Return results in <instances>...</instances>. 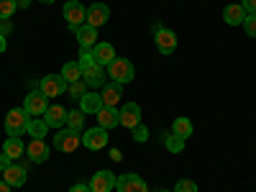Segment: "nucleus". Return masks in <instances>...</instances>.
I'll list each match as a JSON object with an SVG mask.
<instances>
[{"label": "nucleus", "instance_id": "b1692460", "mask_svg": "<svg viewBox=\"0 0 256 192\" xmlns=\"http://www.w3.org/2000/svg\"><path fill=\"white\" fill-rule=\"evenodd\" d=\"M62 77H64V82L67 84H72V82H77V80H82V70H80V64L77 62H67L62 67V72H59Z\"/></svg>", "mask_w": 256, "mask_h": 192}, {"label": "nucleus", "instance_id": "4c0bfd02", "mask_svg": "<svg viewBox=\"0 0 256 192\" xmlns=\"http://www.w3.org/2000/svg\"><path fill=\"white\" fill-rule=\"evenodd\" d=\"M8 49V41H6V34H0V54Z\"/></svg>", "mask_w": 256, "mask_h": 192}, {"label": "nucleus", "instance_id": "412c9836", "mask_svg": "<svg viewBox=\"0 0 256 192\" xmlns=\"http://www.w3.org/2000/svg\"><path fill=\"white\" fill-rule=\"evenodd\" d=\"M98 123H100V128H105V131H110V128H116V126H120V113L116 110V108H105L98 113Z\"/></svg>", "mask_w": 256, "mask_h": 192}, {"label": "nucleus", "instance_id": "f03ea898", "mask_svg": "<svg viewBox=\"0 0 256 192\" xmlns=\"http://www.w3.org/2000/svg\"><path fill=\"white\" fill-rule=\"evenodd\" d=\"M105 72H108V77H110L113 82H118V84L134 82V74H136L134 64L128 62V59H120V56H116V59L108 64V67H105Z\"/></svg>", "mask_w": 256, "mask_h": 192}, {"label": "nucleus", "instance_id": "ea45409f", "mask_svg": "<svg viewBox=\"0 0 256 192\" xmlns=\"http://www.w3.org/2000/svg\"><path fill=\"white\" fill-rule=\"evenodd\" d=\"M110 156H113L116 162H120V152H118V148H113V152H110Z\"/></svg>", "mask_w": 256, "mask_h": 192}, {"label": "nucleus", "instance_id": "20e7f679", "mask_svg": "<svg viewBox=\"0 0 256 192\" xmlns=\"http://www.w3.org/2000/svg\"><path fill=\"white\" fill-rule=\"evenodd\" d=\"M62 13H64V20H67V26L72 31L80 28L84 20H88V10H84V6L80 3V0H70V3H64Z\"/></svg>", "mask_w": 256, "mask_h": 192}, {"label": "nucleus", "instance_id": "72a5a7b5", "mask_svg": "<svg viewBox=\"0 0 256 192\" xmlns=\"http://www.w3.org/2000/svg\"><path fill=\"white\" fill-rule=\"evenodd\" d=\"M174 192H198V184L192 182V180H180L177 187H174Z\"/></svg>", "mask_w": 256, "mask_h": 192}, {"label": "nucleus", "instance_id": "4468645a", "mask_svg": "<svg viewBox=\"0 0 256 192\" xmlns=\"http://www.w3.org/2000/svg\"><path fill=\"white\" fill-rule=\"evenodd\" d=\"M100 98H102V105L116 108V105L120 102V98H123V84H118V82H105Z\"/></svg>", "mask_w": 256, "mask_h": 192}, {"label": "nucleus", "instance_id": "473e14b6", "mask_svg": "<svg viewBox=\"0 0 256 192\" xmlns=\"http://www.w3.org/2000/svg\"><path fill=\"white\" fill-rule=\"evenodd\" d=\"M131 131H134V141H138V144H144V141L148 138V128H146L144 123H138L136 128H131Z\"/></svg>", "mask_w": 256, "mask_h": 192}, {"label": "nucleus", "instance_id": "a19ab883", "mask_svg": "<svg viewBox=\"0 0 256 192\" xmlns=\"http://www.w3.org/2000/svg\"><path fill=\"white\" fill-rule=\"evenodd\" d=\"M0 192H10V187H8V184H6L3 180H0Z\"/></svg>", "mask_w": 256, "mask_h": 192}, {"label": "nucleus", "instance_id": "58836bf2", "mask_svg": "<svg viewBox=\"0 0 256 192\" xmlns=\"http://www.w3.org/2000/svg\"><path fill=\"white\" fill-rule=\"evenodd\" d=\"M16 6H18V8H28L31 0H16Z\"/></svg>", "mask_w": 256, "mask_h": 192}, {"label": "nucleus", "instance_id": "7c9ffc66", "mask_svg": "<svg viewBox=\"0 0 256 192\" xmlns=\"http://www.w3.org/2000/svg\"><path fill=\"white\" fill-rule=\"evenodd\" d=\"M16 10H18L16 0H0V20H8Z\"/></svg>", "mask_w": 256, "mask_h": 192}, {"label": "nucleus", "instance_id": "5701e85b", "mask_svg": "<svg viewBox=\"0 0 256 192\" xmlns=\"http://www.w3.org/2000/svg\"><path fill=\"white\" fill-rule=\"evenodd\" d=\"M24 152H26V146H24V141L20 138H6V144H3V154H8L10 159H20L24 156Z\"/></svg>", "mask_w": 256, "mask_h": 192}, {"label": "nucleus", "instance_id": "f3484780", "mask_svg": "<svg viewBox=\"0 0 256 192\" xmlns=\"http://www.w3.org/2000/svg\"><path fill=\"white\" fill-rule=\"evenodd\" d=\"M26 154H28L31 162L44 164V162L49 159V146H46L44 138H31V144H28V148H26Z\"/></svg>", "mask_w": 256, "mask_h": 192}, {"label": "nucleus", "instance_id": "37998d69", "mask_svg": "<svg viewBox=\"0 0 256 192\" xmlns=\"http://www.w3.org/2000/svg\"><path fill=\"white\" fill-rule=\"evenodd\" d=\"M159 192H174V190H159Z\"/></svg>", "mask_w": 256, "mask_h": 192}, {"label": "nucleus", "instance_id": "6e6552de", "mask_svg": "<svg viewBox=\"0 0 256 192\" xmlns=\"http://www.w3.org/2000/svg\"><path fill=\"white\" fill-rule=\"evenodd\" d=\"M88 187H90V192H110V190H116V174L108 172V169H100V172L92 174Z\"/></svg>", "mask_w": 256, "mask_h": 192}, {"label": "nucleus", "instance_id": "1a4fd4ad", "mask_svg": "<svg viewBox=\"0 0 256 192\" xmlns=\"http://www.w3.org/2000/svg\"><path fill=\"white\" fill-rule=\"evenodd\" d=\"M108 18H110V8L105 3H92L88 8V20H84V24L92 26V28H100V26L108 24Z\"/></svg>", "mask_w": 256, "mask_h": 192}, {"label": "nucleus", "instance_id": "a211bd4d", "mask_svg": "<svg viewBox=\"0 0 256 192\" xmlns=\"http://www.w3.org/2000/svg\"><path fill=\"white\" fill-rule=\"evenodd\" d=\"M74 36H77L82 49H95V44H98V28H92L88 24H82L80 28H74Z\"/></svg>", "mask_w": 256, "mask_h": 192}, {"label": "nucleus", "instance_id": "cd10ccee", "mask_svg": "<svg viewBox=\"0 0 256 192\" xmlns=\"http://www.w3.org/2000/svg\"><path fill=\"white\" fill-rule=\"evenodd\" d=\"M88 92L90 90H88V82H84V80H77V82L70 84V98H74V100H82Z\"/></svg>", "mask_w": 256, "mask_h": 192}, {"label": "nucleus", "instance_id": "4be33fe9", "mask_svg": "<svg viewBox=\"0 0 256 192\" xmlns=\"http://www.w3.org/2000/svg\"><path fill=\"white\" fill-rule=\"evenodd\" d=\"M105 74H108L105 67H98V64H95V67L82 72V80L88 82V88H102V84H105Z\"/></svg>", "mask_w": 256, "mask_h": 192}, {"label": "nucleus", "instance_id": "dca6fc26", "mask_svg": "<svg viewBox=\"0 0 256 192\" xmlns=\"http://www.w3.org/2000/svg\"><path fill=\"white\" fill-rule=\"evenodd\" d=\"M26 166H20V164H10L6 172H3V182L8 187H24L26 184Z\"/></svg>", "mask_w": 256, "mask_h": 192}, {"label": "nucleus", "instance_id": "2eb2a0df", "mask_svg": "<svg viewBox=\"0 0 256 192\" xmlns=\"http://www.w3.org/2000/svg\"><path fill=\"white\" fill-rule=\"evenodd\" d=\"M67 108H62V105H49L46 113H44V120L49 128H64L67 126Z\"/></svg>", "mask_w": 256, "mask_h": 192}, {"label": "nucleus", "instance_id": "e433bc0d", "mask_svg": "<svg viewBox=\"0 0 256 192\" xmlns=\"http://www.w3.org/2000/svg\"><path fill=\"white\" fill-rule=\"evenodd\" d=\"M70 192H90V187H88V184H72Z\"/></svg>", "mask_w": 256, "mask_h": 192}, {"label": "nucleus", "instance_id": "f704fd0d", "mask_svg": "<svg viewBox=\"0 0 256 192\" xmlns=\"http://www.w3.org/2000/svg\"><path fill=\"white\" fill-rule=\"evenodd\" d=\"M244 10H246V16H254L256 13V0H244Z\"/></svg>", "mask_w": 256, "mask_h": 192}, {"label": "nucleus", "instance_id": "f257e3e1", "mask_svg": "<svg viewBox=\"0 0 256 192\" xmlns=\"http://www.w3.org/2000/svg\"><path fill=\"white\" fill-rule=\"evenodd\" d=\"M28 123H31V118L24 108H13L6 116V134L13 138H20L24 134H28Z\"/></svg>", "mask_w": 256, "mask_h": 192}, {"label": "nucleus", "instance_id": "39448f33", "mask_svg": "<svg viewBox=\"0 0 256 192\" xmlns=\"http://www.w3.org/2000/svg\"><path fill=\"white\" fill-rule=\"evenodd\" d=\"M46 108H49V98L41 92V90H31L28 95H26V102H24V110L28 113V116H44L46 113Z\"/></svg>", "mask_w": 256, "mask_h": 192}, {"label": "nucleus", "instance_id": "c756f323", "mask_svg": "<svg viewBox=\"0 0 256 192\" xmlns=\"http://www.w3.org/2000/svg\"><path fill=\"white\" fill-rule=\"evenodd\" d=\"M80 70L84 72V70H90V67H95V59H92V49H80Z\"/></svg>", "mask_w": 256, "mask_h": 192}, {"label": "nucleus", "instance_id": "7ed1b4c3", "mask_svg": "<svg viewBox=\"0 0 256 192\" xmlns=\"http://www.w3.org/2000/svg\"><path fill=\"white\" fill-rule=\"evenodd\" d=\"M54 146L62 154H72L82 146V136L80 131H72V128H59V134L54 136Z\"/></svg>", "mask_w": 256, "mask_h": 192}, {"label": "nucleus", "instance_id": "ddd939ff", "mask_svg": "<svg viewBox=\"0 0 256 192\" xmlns=\"http://www.w3.org/2000/svg\"><path fill=\"white\" fill-rule=\"evenodd\" d=\"M92 59H95L98 67H108V64L116 59V49H113V44H108V41H98L95 49H92Z\"/></svg>", "mask_w": 256, "mask_h": 192}, {"label": "nucleus", "instance_id": "c85d7f7f", "mask_svg": "<svg viewBox=\"0 0 256 192\" xmlns=\"http://www.w3.org/2000/svg\"><path fill=\"white\" fill-rule=\"evenodd\" d=\"M164 146H166L172 154H180L182 148H184V138L177 136V134H172V136H166V138H164Z\"/></svg>", "mask_w": 256, "mask_h": 192}, {"label": "nucleus", "instance_id": "a878e982", "mask_svg": "<svg viewBox=\"0 0 256 192\" xmlns=\"http://www.w3.org/2000/svg\"><path fill=\"white\" fill-rule=\"evenodd\" d=\"M172 134H177V136H182V138H190V136H192V123H190V118H174Z\"/></svg>", "mask_w": 256, "mask_h": 192}, {"label": "nucleus", "instance_id": "2f4dec72", "mask_svg": "<svg viewBox=\"0 0 256 192\" xmlns=\"http://www.w3.org/2000/svg\"><path fill=\"white\" fill-rule=\"evenodd\" d=\"M244 31H246V36L256 38V13H254V16H246V20H244Z\"/></svg>", "mask_w": 256, "mask_h": 192}, {"label": "nucleus", "instance_id": "393cba45", "mask_svg": "<svg viewBox=\"0 0 256 192\" xmlns=\"http://www.w3.org/2000/svg\"><path fill=\"white\" fill-rule=\"evenodd\" d=\"M46 131H49V126L44 118H31L28 123V136L31 138H46Z\"/></svg>", "mask_w": 256, "mask_h": 192}, {"label": "nucleus", "instance_id": "9b49d317", "mask_svg": "<svg viewBox=\"0 0 256 192\" xmlns=\"http://www.w3.org/2000/svg\"><path fill=\"white\" fill-rule=\"evenodd\" d=\"M154 41H156V49L162 52V54H174V49H177V34L174 31H169V28H162V31H156L154 34Z\"/></svg>", "mask_w": 256, "mask_h": 192}, {"label": "nucleus", "instance_id": "bb28decb", "mask_svg": "<svg viewBox=\"0 0 256 192\" xmlns=\"http://www.w3.org/2000/svg\"><path fill=\"white\" fill-rule=\"evenodd\" d=\"M82 123H84V113L82 110H70L67 113V128H72V131H82Z\"/></svg>", "mask_w": 256, "mask_h": 192}, {"label": "nucleus", "instance_id": "f8f14e48", "mask_svg": "<svg viewBox=\"0 0 256 192\" xmlns=\"http://www.w3.org/2000/svg\"><path fill=\"white\" fill-rule=\"evenodd\" d=\"M118 113H120V126L123 128H136L141 123V105L138 102H126Z\"/></svg>", "mask_w": 256, "mask_h": 192}, {"label": "nucleus", "instance_id": "6ab92c4d", "mask_svg": "<svg viewBox=\"0 0 256 192\" xmlns=\"http://www.w3.org/2000/svg\"><path fill=\"white\" fill-rule=\"evenodd\" d=\"M223 20L228 26H244V20H246V10L244 6H236V3H230L223 8Z\"/></svg>", "mask_w": 256, "mask_h": 192}, {"label": "nucleus", "instance_id": "9d476101", "mask_svg": "<svg viewBox=\"0 0 256 192\" xmlns=\"http://www.w3.org/2000/svg\"><path fill=\"white\" fill-rule=\"evenodd\" d=\"M116 190L118 192H148V184L138 174H123V177H116Z\"/></svg>", "mask_w": 256, "mask_h": 192}, {"label": "nucleus", "instance_id": "aec40b11", "mask_svg": "<svg viewBox=\"0 0 256 192\" xmlns=\"http://www.w3.org/2000/svg\"><path fill=\"white\" fill-rule=\"evenodd\" d=\"M102 108H105V105H102V98H100L98 92H88V95L80 100V110H82L84 116H90V113L98 116Z\"/></svg>", "mask_w": 256, "mask_h": 192}, {"label": "nucleus", "instance_id": "79ce46f5", "mask_svg": "<svg viewBox=\"0 0 256 192\" xmlns=\"http://www.w3.org/2000/svg\"><path fill=\"white\" fill-rule=\"evenodd\" d=\"M41 3H44V6H52V3H54V0H41Z\"/></svg>", "mask_w": 256, "mask_h": 192}, {"label": "nucleus", "instance_id": "c9c22d12", "mask_svg": "<svg viewBox=\"0 0 256 192\" xmlns=\"http://www.w3.org/2000/svg\"><path fill=\"white\" fill-rule=\"evenodd\" d=\"M10 164H13V159H10L8 154H0V172H6Z\"/></svg>", "mask_w": 256, "mask_h": 192}, {"label": "nucleus", "instance_id": "423d86ee", "mask_svg": "<svg viewBox=\"0 0 256 192\" xmlns=\"http://www.w3.org/2000/svg\"><path fill=\"white\" fill-rule=\"evenodd\" d=\"M38 90L46 98H59L62 92H67V82H64L62 74H46V77H41Z\"/></svg>", "mask_w": 256, "mask_h": 192}, {"label": "nucleus", "instance_id": "0eeeda50", "mask_svg": "<svg viewBox=\"0 0 256 192\" xmlns=\"http://www.w3.org/2000/svg\"><path fill=\"white\" fill-rule=\"evenodd\" d=\"M82 146H88L90 152H100V148L108 146V131L105 128H88V131L82 134Z\"/></svg>", "mask_w": 256, "mask_h": 192}]
</instances>
